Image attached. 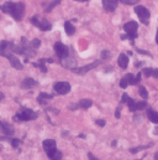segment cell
Masks as SVG:
<instances>
[{
    "label": "cell",
    "mask_w": 158,
    "mask_h": 160,
    "mask_svg": "<svg viewBox=\"0 0 158 160\" xmlns=\"http://www.w3.org/2000/svg\"><path fill=\"white\" fill-rule=\"evenodd\" d=\"M19 144H20V139H11V145L14 149H16L19 147Z\"/></svg>",
    "instance_id": "32"
},
{
    "label": "cell",
    "mask_w": 158,
    "mask_h": 160,
    "mask_svg": "<svg viewBox=\"0 0 158 160\" xmlns=\"http://www.w3.org/2000/svg\"><path fill=\"white\" fill-rule=\"evenodd\" d=\"M155 160H158V154H156V155H155Z\"/></svg>",
    "instance_id": "45"
},
{
    "label": "cell",
    "mask_w": 158,
    "mask_h": 160,
    "mask_svg": "<svg viewBox=\"0 0 158 160\" xmlns=\"http://www.w3.org/2000/svg\"><path fill=\"white\" fill-rule=\"evenodd\" d=\"M53 89L58 94H67L71 91V84L68 82H57V83H54Z\"/></svg>",
    "instance_id": "6"
},
{
    "label": "cell",
    "mask_w": 158,
    "mask_h": 160,
    "mask_svg": "<svg viewBox=\"0 0 158 160\" xmlns=\"http://www.w3.org/2000/svg\"><path fill=\"white\" fill-rule=\"evenodd\" d=\"M51 160H62V153L59 152V150H56L52 155H49L48 157Z\"/></svg>",
    "instance_id": "22"
},
{
    "label": "cell",
    "mask_w": 158,
    "mask_h": 160,
    "mask_svg": "<svg viewBox=\"0 0 158 160\" xmlns=\"http://www.w3.org/2000/svg\"><path fill=\"white\" fill-rule=\"evenodd\" d=\"M100 62L99 61H94L93 63H90V65H85V66H83V67H74V68H72V71L74 72V73H78V75H85L88 71H90V70H93V68H95L98 65H99Z\"/></svg>",
    "instance_id": "8"
},
{
    "label": "cell",
    "mask_w": 158,
    "mask_h": 160,
    "mask_svg": "<svg viewBox=\"0 0 158 160\" xmlns=\"http://www.w3.org/2000/svg\"><path fill=\"white\" fill-rule=\"evenodd\" d=\"M0 10L2 12L10 14L15 20H21L25 12V5L24 2H12V1H6L4 5L0 6Z\"/></svg>",
    "instance_id": "1"
},
{
    "label": "cell",
    "mask_w": 158,
    "mask_h": 160,
    "mask_svg": "<svg viewBox=\"0 0 158 160\" xmlns=\"http://www.w3.org/2000/svg\"><path fill=\"white\" fill-rule=\"evenodd\" d=\"M128 84H130V83H128V81H127L126 77H123L122 80L120 81V87H121V88H126Z\"/></svg>",
    "instance_id": "29"
},
{
    "label": "cell",
    "mask_w": 158,
    "mask_h": 160,
    "mask_svg": "<svg viewBox=\"0 0 158 160\" xmlns=\"http://www.w3.org/2000/svg\"><path fill=\"white\" fill-rule=\"evenodd\" d=\"M88 158H89V160H99L96 157H94L91 153H89V154H88Z\"/></svg>",
    "instance_id": "38"
},
{
    "label": "cell",
    "mask_w": 158,
    "mask_h": 160,
    "mask_svg": "<svg viewBox=\"0 0 158 160\" xmlns=\"http://www.w3.org/2000/svg\"><path fill=\"white\" fill-rule=\"evenodd\" d=\"M34 66L39 67V68L42 71V72H43V73H46V72H47V67L43 65V62H40V63H34Z\"/></svg>",
    "instance_id": "27"
},
{
    "label": "cell",
    "mask_w": 158,
    "mask_h": 160,
    "mask_svg": "<svg viewBox=\"0 0 158 160\" xmlns=\"http://www.w3.org/2000/svg\"><path fill=\"white\" fill-rule=\"evenodd\" d=\"M137 52H138V53H143V55H148V56H151L147 51H143V50H137Z\"/></svg>",
    "instance_id": "39"
},
{
    "label": "cell",
    "mask_w": 158,
    "mask_h": 160,
    "mask_svg": "<svg viewBox=\"0 0 158 160\" xmlns=\"http://www.w3.org/2000/svg\"><path fill=\"white\" fill-rule=\"evenodd\" d=\"M31 22H32L34 25H36V26H37V25H39V22H40L39 16H37V15H35V16H34V18L31 19Z\"/></svg>",
    "instance_id": "34"
},
{
    "label": "cell",
    "mask_w": 158,
    "mask_h": 160,
    "mask_svg": "<svg viewBox=\"0 0 158 160\" xmlns=\"http://www.w3.org/2000/svg\"><path fill=\"white\" fill-rule=\"evenodd\" d=\"M116 143H118V142H116V140H114V142L111 143V145H113V147H116Z\"/></svg>",
    "instance_id": "43"
},
{
    "label": "cell",
    "mask_w": 158,
    "mask_h": 160,
    "mask_svg": "<svg viewBox=\"0 0 158 160\" xmlns=\"http://www.w3.org/2000/svg\"><path fill=\"white\" fill-rule=\"evenodd\" d=\"M36 118H37V113L34 112L32 109H29V108H22L14 117V119L17 120V122H27V120H34Z\"/></svg>",
    "instance_id": "3"
},
{
    "label": "cell",
    "mask_w": 158,
    "mask_h": 160,
    "mask_svg": "<svg viewBox=\"0 0 158 160\" xmlns=\"http://www.w3.org/2000/svg\"><path fill=\"white\" fill-rule=\"evenodd\" d=\"M61 65L63 66V67H66V68H74V66L77 65V62H76V60L74 58H71L69 56H67V57H63V58H61Z\"/></svg>",
    "instance_id": "10"
},
{
    "label": "cell",
    "mask_w": 158,
    "mask_h": 160,
    "mask_svg": "<svg viewBox=\"0 0 158 160\" xmlns=\"http://www.w3.org/2000/svg\"><path fill=\"white\" fill-rule=\"evenodd\" d=\"M31 46H32V48H37V47L41 46V41L39 39H34L31 41Z\"/></svg>",
    "instance_id": "28"
},
{
    "label": "cell",
    "mask_w": 158,
    "mask_h": 160,
    "mask_svg": "<svg viewBox=\"0 0 158 160\" xmlns=\"http://www.w3.org/2000/svg\"><path fill=\"white\" fill-rule=\"evenodd\" d=\"M42 147H43V149H44L47 157L52 155V154L57 150V143H56V140H53V139H46V140H43Z\"/></svg>",
    "instance_id": "5"
},
{
    "label": "cell",
    "mask_w": 158,
    "mask_h": 160,
    "mask_svg": "<svg viewBox=\"0 0 158 160\" xmlns=\"http://www.w3.org/2000/svg\"><path fill=\"white\" fill-rule=\"evenodd\" d=\"M109 56H110V53H109V51H108V50H104V51L101 52V57H103L104 60H105V58H108Z\"/></svg>",
    "instance_id": "35"
},
{
    "label": "cell",
    "mask_w": 158,
    "mask_h": 160,
    "mask_svg": "<svg viewBox=\"0 0 158 160\" xmlns=\"http://www.w3.org/2000/svg\"><path fill=\"white\" fill-rule=\"evenodd\" d=\"M148 147H151V145H143V147H137V148H132V149H130V152H131L132 154H136V153H138V152H141V150H145V149H147Z\"/></svg>",
    "instance_id": "24"
},
{
    "label": "cell",
    "mask_w": 158,
    "mask_h": 160,
    "mask_svg": "<svg viewBox=\"0 0 158 160\" xmlns=\"http://www.w3.org/2000/svg\"><path fill=\"white\" fill-rule=\"evenodd\" d=\"M152 76H153L155 78H158V68H153V73H152Z\"/></svg>",
    "instance_id": "37"
},
{
    "label": "cell",
    "mask_w": 158,
    "mask_h": 160,
    "mask_svg": "<svg viewBox=\"0 0 158 160\" xmlns=\"http://www.w3.org/2000/svg\"><path fill=\"white\" fill-rule=\"evenodd\" d=\"M118 0H103V6L106 11H114L118 6Z\"/></svg>",
    "instance_id": "11"
},
{
    "label": "cell",
    "mask_w": 158,
    "mask_h": 160,
    "mask_svg": "<svg viewBox=\"0 0 158 160\" xmlns=\"http://www.w3.org/2000/svg\"><path fill=\"white\" fill-rule=\"evenodd\" d=\"M137 29H138V24L136 21H128L123 25V30L127 32V35H122L121 39H130V40H135L137 38Z\"/></svg>",
    "instance_id": "2"
},
{
    "label": "cell",
    "mask_w": 158,
    "mask_h": 160,
    "mask_svg": "<svg viewBox=\"0 0 158 160\" xmlns=\"http://www.w3.org/2000/svg\"><path fill=\"white\" fill-rule=\"evenodd\" d=\"M118 65L121 67V68H126L128 66V57L125 55V53H121L118 58Z\"/></svg>",
    "instance_id": "13"
},
{
    "label": "cell",
    "mask_w": 158,
    "mask_h": 160,
    "mask_svg": "<svg viewBox=\"0 0 158 160\" xmlns=\"http://www.w3.org/2000/svg\"><path fill=\"white\" fill-rule=\"evenodd\" d=\"M39 97H41V98H43V99H52V98H53V96H52V94H48V93H44V92L40 93Z\"/></svg>",
    "instance_id": "31"
},
{
    "label": "cell",
    "mask_w": 158,
    "mask_h": 160,
    "mask_svg": "<svg viewBox=\"0 0 158 160\" xmlns=\"http://www.w3.org/2000/svg\"><path fill=\"white\" fill-rule=\"evenodd\" d=\"M6 57H7V60L10 61V63H11V66H12L14 68H16V70H22V68H24L22 63L20 62V60H19L16 56H14V55L9 53Z\"/></svg>",
    "instance_id": "9"
},
{
    "label": "cell",
    "mask_w": 158,
    "mask_h": 160,
    "mask_svg": "<svg viewBox=\"0 0 158 160\" xmlns=\"http://www.w3.org/2000/svg\"><path fill=\"white\" fill-rule=\"evenodd\" d=\"M64 30H66L67 35H69V36L76 32V28L73 26V24H72L71 21H66V22H64Z\"/></svg>",
    "instance_id": "18"
},
{
    "label": "cell",
    "mask_w": 158,
    "mask_h": 160,
    "mask_svg": "<svg viewBox=\"0 0 158 160\" xmlns=\"http://www.w3.org/2000/svg\"><path fill=\"white\" fill-rule=\"evenodd\" d=\"M155 133H156V134H157V133H158V128H156V130H155Z\"/></svg>",
    "instance_id": "46"
},
{
    "label": "cell",
    "mask_w": 158,
    "mask_h": 160,
    "mask_svg": "<svg viewBox=\"0 0 158 160\" xmlns=\"http://www.w3.org/2000/svg\"><path fill=\"white\" fill-rule=\"evenodd\" d=\"M147 117H148V119L151 120L152 123L158 124V112L153 111V109H148L147 111Z\"/></svg>",
    "instance_id": "16"
},
{
    "label": "cell",
    "mask_w": 158,
    "mask_h": 160,
    "mask_svg": "<svg viewBox=\"0 0 158 160\" xmlns=\"http://www.w3.org/2000/svg\"><path fill=\"white\" fill-rule=\"evenodd\" d=\"M54 51H56V53H57V56L59 58L67 57L68 53H69V48L66 45H63L62 42H56L54 43Z\"/></svg>",
    "instance_id": "7"
},
{
    "label": "cell",
    "mask_w": 158,
    "mask_h": 160,
    "mask_svg": "<svg viewBox=\"0 0 158 160\" xmlns=\"http://www.w3.org/2000/svg\"><path fill=\"white\" fill-rule=\"evenodd\" d=\"M2 98H4V94H2V93H0V101H1Z\"/></svg>",
    "instance_id": "44"
},
{
    "label": "cell",
    "mask_w": 158,
    "mask_h": 160,
    "mask_svg": "<svg viewBox=\"0 0 158 160\" xmlns=\"http://www.w3.org/2000/svg\"><path fill=\"white\" fill-rule=\"evenodd\" d=\"M156 42H157L158 45V29H157V32H156Z\"/></svg>",
    "instance_id": "42"
},
{
    "label": "cell",
    "mask_w": 158,
    "mask_h": 160,
    "mask_svg": "<svg viewBox=\"0 0 158 160\" xmlns=\"http://www.w3.org/2000/svg\"><path fill=\"white\" fill-rule=\"evenodd\" d=\"M76 1H88V0H76Z\"/></svg>",
    "instance_id": "47"
},
{
    "label": "cell",
    "mask_w": 158,
    "mask_h": 160,
    "mask_svg": "<svg viewBox=\"0 0 158 160\" xmlns=\"http://www.w3.org/2000/svg\"><path fill=\"white\" fill-rule=\"evenodd\" d=\"M59 2H61V0H54L52 4H49V5H48V8L46 9V12H49V11H51V10H52V9H53L56 5H58Z\"/></svg>",
    "instance_id": "26"
},
{
    "label": "cell",
    "mask_w": 158,
    "mask_h": 160,
    "mask_svg": "<svg viewBox=\"0 0 158 160\" xmlns=\"http://www.w3.org/2000/svg\"><path fill=\"white\" fill-rule=\"evenodd\" d=\"M91 106H93V101H91V99H88V98L81 99L78 103V107L79 108H83V109H88V108H90Z\"/></svg>",
    "instance_id": "17"
},
{
    "label": "cell",
    "mask_w": 158,
    "mask_h": 160,
    "mask_svg": "<svg viewBox=\"0 0 158 160\" xmlns=\"http://www.w3.org/2000/svg\"><path fill=\"white\" fill-rule=\"evenodd\" d=\"M135 12L137 14V16L140 18L141 22L142 24H148L150 22V16H151V12L148 11L147 8L145 6H135Z\"/></svg>",
    "instance_id": "4"
},
{
    "label": "cell",
    "mask_w": 158,
    "mask_h": 160,
    "mask_svg": "<svg viewBox=\"0 0 158 160\" xmlns=\"http://www.w3.org/2000/svg\"><path fill=\"white\" fill-rule=\"evenodd\" d=\"M9 50H11V42L1 41L0 42V56L6 57L9 55Z\"/></svg>",
    "instance_id": "12"
},
{
    "label": "cell",
    "mask_w": 158,
    "mask_h": 160,
    "mask_svg": "<svg viewBox=\"0 0 158 160\" xmlns=\"http://www.w3.org/2000/svg\"><path fill=\"white\" fill-rule=\"evenodd\" d=\"M125 77L127 78V81H128V83H130V84H137V81H136V76H133V75L128 73V75H126Z\"/></svg>",
    "instance_id": "23"
},
{
    "label": "cell",
    "mask_w": 158,
    "mask_h": 160,
    "mask_svg": "<svg viewBox=\"0 0 158 160\" xmlns=\"http://www.w3.org/2000/svg\"><path fill=\"white\" fill-rule=\"evenodd\" d=\"M121 2H123V4H126V5H135V4H137L140 0H120Z\"/></svg>",
    "instance_id": "30"
},
{
    "label": "cell",
    "mask_w": 158,
    "mask_h": 160,
    "mask_svg": "<svg viewBox=\"0 0 158 160\" xmlns=\"http://www.w3.org/2000/svg\"><path fill=\"white\" fill-rule=\"evenodd\" d=\"M138 92H140V94H141V97H142L143 99H147V98H148V92H147V89H146L143 86H140Z\"/></svg>",
    "instance_id": "21"
},
{
    "label": "cell",
    "mask_w": 158,
    "mask_h": 160,
    "mask_svg": "<svg viewBox=\"0 0 158 160\" xmlns=\"http://www.w3.org/2000/svg\"><path fill=\"white\" fill-rule=\"evenodd\" d=\"M35 86H37V82L34 80V78H30V77L25 78V80L22 81V83H21V87L22 88H32Z\"/></svg>",
    "instance_id": "14"
},
{
    "label": "cell",
    "mask_w": 158,
    "mask_h": 160,
    "mask_svg": "<svg viewBox=\"0 0 158 160\" xmlns=\"http://www.w3.org/2000/svg\"><path fill=\"white\" fill-rule=\"evenodd\" d=\"M128 101H130V97H128V94L123 93V94H122V97H121V103H127Z\"/></svg>",
    "instance_id": "33"
},
{
    "label": "cell",
    "mask_w": 158,
    "mask_h": 160,
    "mask_svg": "<svg viewBox=\"0 0 158 160\" xmlns=\"http://www.w3.org/2000/svg\"><path fill=\"white\" fill-rule=\"evenodd\" d=\"M115 117H116V118H120V109H116V112H115Z\"/></svg>",
    "instance_id": "41"
},
{
    "label": "cell",
    "mask_w": 158,
    "mask_h": 160,
    "mask_svg": "<svg viewBox=\"0 0 158 160\" xmlns=\"http://www.w3.org/2000/svg\"><path fill=\"white\" fill-rule=\"evenodd\" d=\"M105 124H106V122H105L104 119L96 120V125H99V127H105Z\"/></svg>",
    "instance_id": "36"
},
{
    "label": "cell",
    "mask_w": 158,
    "mask_h": 160,
    "mask_svg": "<svg viewBox=\"0 0 158 160\" xmlns=\"http://www.w3.org/2000/svg\"><path fill=\"white\" fill-rule=\"evenodd\" d=\"M0 132L4 133V122H0Z\"/></svg>",
    "instance_id": "40"
},
{
    "label": "cell",
    "mask_w": 158,
    "mask_h": 160,
    "mask_svg": "<svg viewBox=\"0 0 158 160\" xmlns=\"http://www.w3.org/2000/svg\"><path fill=\"white\" fill-rule=\"evenodd\" d=\"M37 28H39L40 30H42V31H48V30L52 29V25H51L46 19H42V20H40Z\"/></svg>",
    "instance_id": "15"
},
{
    "label": "cell",
    "mask_w": 158,
    "mask_h": 160,
    "mask_svg": "<svg viewBox=\"0 0 158 160\" xmlns=\"http://www.w3.org/2000/svg\"><path fill=\"white\" fill-rule=\"evenodd\" d=\"M152 73H153V68H151V67H146V68H143V75H145L146 77H151Z\"/></svg>",
    "instance_id": "25"
},
{
    "label": "cell",
    "mask_w": 158,
    "mask_h": 160,
    "mask_svg": "<svg viewBox=\"0 0 158 160\" xmlns=\"http://www.w3.org/2000/svg\"><path fill=\"white\" fill-rule=\"evenodd\" d=\"M4 134H5V135H12V134H14L12 127L9 125L7 123H4Z\"/></svg>",
    "instance_id": "20"
},
{
    "label": "cell",
    "mask_w": 158,
    "mask_h": 160,
    "mask_svg": "<svg viewBox=\"0 0 158 160\" xmlns=\"http://www.w3.org/2000/svg\"><path fill=\"white\" fill-rule=\"evenodd\" d=\"M146 107H147V103L145 101H142V102H135L133 111H141V109H145Z\"/></svg>",
    "instance_id": "19"
}]
</instances>
